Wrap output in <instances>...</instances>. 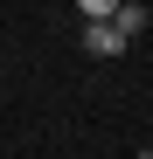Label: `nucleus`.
I'll list each match as a JSON object with an SVG mask.
<instances>
[{
    "instance_id": "obj_1",
    "label": "nucleus",
    "mask_w": 153,
    "mask_h": 159,
    "mask_svg": "<svg viewBox=\"0 0 153 159\" xmlns=\"http://www.w3.org/2000/svg\"><path fill=\"white\" fill-rule=\"evenodd\" d=\"M84 48L91 56H125V35L111 28V21H84Z\"/></svg>"
},
{
    "instance_id": "obj_2",
    "label": "nucleus",
    "mask_w": 153,
    "mask_h": 159,
    "mask_svg": "<svg viewBox=\"0 0 153 159\" xmlns=\"http://www.w3.org/2000/svg\"><path fill=\"white\" fill-rule=\"evenodd\" d=\"M146 21H153V14L139 7V0H125V7H118V21H111V28H118L125 42H132V35H146Z\"/></svg>"
},
{
    "instance_id": "obj_3",
    "label": "nucleus",
    "mask_w": 153,
    "mask_h": 159,
    "mask_svg": "<svg viewBox=\"0 0 153 159\" xmlns=\"http://www.w3.org/2000/svg\"><path fill=\"white\" fill-rule=\"evenodd\" d=\"M118 7H125V0H76L84 21H118Z\"/></svg>"
}]
</instances>
